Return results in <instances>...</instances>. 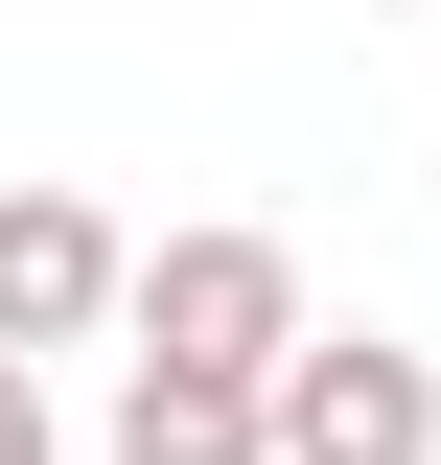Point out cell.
Segmentation results:
<instances>
[{"label":"cell","instance_id":"3957f363","mask_svg":"<svg viewBox=\"0 0 441 465\" xmlns=\"http://www.w3.org/2000/svg\"><path fill=\"white\" fill-rule=\"evenodd\" d=\"M116 256H140V232H116L93 186H0V349H93L116 326Z\"/></svg>","mask_w":441,"mask_h":465},{"label":"cell","instance_id":"7a4b0ae2","mask_svg":"<svg viewBox=\"0 0 441 465\" xmlns=\"http://www.w3.org/2000/svg\"><path fill=\"white\" fill-rule=\"evenodd\" d=\"M116 326H140V349H186V372H279L302 256H279V232H163V256H116Z\"/></svg>","mask_w":441,"mask_h":465},{"label":"cell","instance_id":"6da1fadb","mask_svg":"<svg viewBox=\"0 0 441 465\" xmlns=\"http://www.w3.org/2000/svg\"><path fill=\"white\" fill-rule=\"evenodd\" d=\"M256 465H441V372H418L395 326H279Z\"/></svg>","mask_w":441,"mask_h":465},{"label":"cell","instance_id":"277c9868","mask_svg":"<svg viewBox=\"0 0 441 465\" xmlns=\"http://www.w3.org/2000/svg\"><path fill=\"white\" fill-rule=\"evenodd\" d=\"M116 465H256V372L140 349V372H116Z\"/></svg>","mask_w":441,"mask_h":465},{"label":"cell","instance_id":"5b68a950","mask_svg":"<svg viewBox=\"0 0 441 465\" xmlns=\"http://www.w3.org/2000/svg\"><path fill=\"white\" fill-rule=\"evenodd\" d=\"M0 465H70V419H47V349H0Z\"/></svg>","mask_w":441,"mask_h":465}]
</instances>
